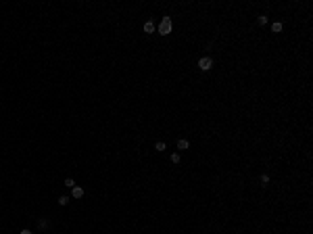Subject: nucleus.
<instances>
[{"label": "nucleus", "mask_w": 313, "mask_h": 234, "mask_svg": "<svg viewBox=\"0 0 313 234\" xmlns=\"http://www.w3.org/2000/svg\"><path fill=\"white\" fill-rule=\"evenodd\" d=\"M282 29H284V23H282V21H273V23H271V32H273V34H280Z\"/></svg>", "instance_id": "4"}, {"label": "nucleus", "mask_w": 313, "mask_h": 234, "mask_svg": "<svg viewBox=\"0 0 313 234\" xmlns=\"http://www.w3.org/2000/svg\"><path fill=\"white\" fill-rule=\"evenodd\" d=\"M65 186H67V188H73V186H75V180H73V178H67V180H65Z\"/></svg>", "instance_id": "13"}, {"label": "nucleus", "mask_w": 313, "mask_h": 234, "mask_svg": "<svg viewBox=\"0 0 313 234\" xmlns=\"http://www.w3.org/2000/svg\"><path fill=\"white\" fill-rule=\"evenodd\" d=\"M155 29H156V27H155L152 21H146V23H144V32H146V34H152Z\"/></svg>", "instance_id": "6"}, {"label": "nucleus", "mask_w": 313, "mask_h": 234, "mask_svg": "<svg viewBox=\"0 0 313 234\" xmlns=\"http://www.w3.org/2000/svg\"><path fill=\"white\" fill-rule=\"evenodd\" d=\"M67 203H69V197H67V194H63V197H59V205H61V207H65Z\"/></svg>", "instance_id": "12"}, {"label": "nucleus", "mask_w": 313, "mask_h": 234, "mask_svg": "<svg viewBox=\"0 0 313 234\" xmlns=\"http://www.w3.org/2000/svg\"><path fill=\"white\" fill-rule=\"evenodd\" d=\"M71 197H73V199H81V197H84V188L75 184V186L71 188Z\"/></svg>", "instance_id": "3"}, {"label": "nucleus", "mask_w": 313, "mask_h": 234, "mask_svg": "<svg viewBox=\"0 0 313 234\" xmlns=\"http://www.w3.org/2000/svg\"><path fill=\"white\" fill-rule=\"evenodd\" d=\"M19 234H34V232H31L29 228H23V230H21V232H19Z\"/></svg>", "instance_id": "14"}, {"label": "nucleus", "mask_w": 313, "mask_h": 234, "mask_svg": "<svg viewBox=\"0 0 313 234\" xmlns=\"http://www.w3.org/2000/svg\"><path fill=\"white\" fill-rule=\"evenodd\" d=\"M171 17H163V21L159 23V27H156V32L161 36H167V34H171Z\"/></svg>", "instance_id": "1"}, {"label": "nucleus", "mask_w": 313, "mask_h": 234, "mask_svg": "<svg viewBox=\"0 0 313 234\" xmlns=\"http://www.w3.org/2000/svg\"><path fill=\"white\" fill-rule=\"evenodd\" d=\"M38 228H40V230H46V228H48V217H40V222H38Z\"/></svg>", "instance_id": "7"}, {"label": "nucleus", "mask_w": 313, "mask_h": 234, "mask_svg": "<svg viewBox=\"0 0 313 234\" xmlns=\"http://www.w3.org/2000/svg\"><path fill=\"white\" fill-rule=\"evenodd\" d=\"M169 159H171V163H173V165H177L180 161H182V155H180V153H171Z\"/></svg>", "instance_id": "8"}, {"label": "nucleus", "mask_w": 313, "mask_h": 234, "mask_svg": "<svg viewBox=\"0 0 313 234\" xmlns=\"http://www.w3.org/2000/svg\"><path fill=\"white\" fill-rule=\"evenodd\" d=\"M177 148H180V151H186V148H190V142H188L186 138H180L177 140Z\"/></svg>", "instance_id": "5"}, {"label": "nucleus", "mask_w": 313, "mask_h": 234, "mask_svg": "<svg viewBox=\"0 0 313 234\" xmlns=\"http://www.w3.org/2000/svg\"><path fill=\"white\" fill-rule=\"evenodd\" d=\"M211 67H213V59L211 57H200L198 59V69L200 71H209Z\"/></svg>", "instance_id": "2"}, {"label": "nucleus", "mask_w": 313, "mask_h": 234, "mask_svg": "<svg viewBox=\"0 0 313 234\" xmlns=\"http://www.w3.org/2000/svg\"><path fill=\"white\" fill-rule=\"evenodd\" d=\"M155 151L163 153V151H167V144H165V142H156V144H155Z\"/></svg>", "instance_id": "10"}, {"label": "nucleus", "mask_w": 313, "mask_h": 234, "mask_svg": "<svg viewBox=\"0 0 313 234\" xmlns=\"http://www.w3.org/2000/svg\"><path fill=\"white\" fill-rule=\"evenodd\" d=\"M259 180H261V186H267V184H269V176H267V173H261Z\"/></svg>", "instance_id": "11"}, {"label": "nucleus", "mask_w": 313, "mask_h": 234, "mask_svg": "<svg viewBox=\"0 0 313 234\" xmlns=\"http://www.w3.org/2000/svg\"><path fill=\"white\" fill-rule=\"evenodd\" d=\"M257 23H259L261 27H265L267 25V15H259V17H257Z\"/></svg>", "instance_id": "9"}]
</instances>
